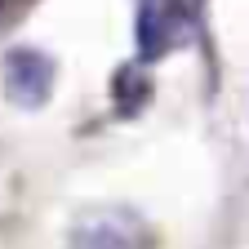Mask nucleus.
Returning <instances> with one entry per match:
<instances>
[{"instance_id":"f257e3e1","label":"nucleus","mask_w":249,"mask_h":249,"mask_svg":"<svg viewBox=\"0 0 249 249\" xmlns=\"http://www.w3.org/2000/svg\"><path fill=\"white\" fill-rule=\"evenodd\" d=\"M205 0H138V62H160L165 53L192 45L200 31Z\"/></svg>"},{"instance_id":"f03ea898","label":"nucleus","mask_w":249,"mask_h":249,"mask_svg":"<svg viewBox=\"0 0 249 249\" xmlns=\"http://www.w3.org/2000/svg\"><path fill=\"white\" fill-rule=\"evenodd\" d=\"M5 93L18 107H45L49 93H53V58L40 53V49H9Z\"/></svg>"},{"instance_id":"7ed1b4c3","label":"nucleus","mask_w":249,"mask_h":249,"mask_svg":"<svg viewBox=\"0 0 249 249\" xmlns=\"http://www.w3.org/2000/svg\"><path fill=\"white\" fill-rule=\"evenodd\" d=\"M71 240L76 245H138L142 227L134 218H124V213H98V218H89V223H80Z\"/></svg>"}]
</instances>
